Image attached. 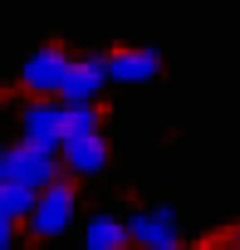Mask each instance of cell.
<instances>
[{
    "label": "cell",
    "instance_id": "obj_1",
    "mask_svg": "<svg viewBox=\"0 0 240 250\" xmlns=\"http://www.w3.org/2000/svg\"><path fill=\"white\" fill-rule=\"evenodd\" d=\"M0 182L30 187V191H49L59 182V162H54V152H40L30 143H15V147L0 152Z\"/></svg>",
    "mask_w": 240,
    "mask_h": 250
},
{
    "label": "cell",
    "instance_id": "obj_2",
    "mask_svg": "<svg viewBox=\"0 0 240 250\" xmlns=\"http://www.w3.org/2000/svg\"><path fill=\"white\" fill-rule=\"evenodd\" d=\"M69 69H74V59H69L59 44H44L40 54H30V59H25V69H20V88H25V93H35V103H44L49 93H64Z\"/></svg>",
    "mask_w": 240,
    "mask_h": 250
},
{
    "label": "cell",
    "instance_id": "obj_3",
    "mask_svg": "<svg viewBox=\"0 0 240 250\" xmlns=\"http://www.w3.org/2000/svg\"><path fill=\"white\" fill-rule=\"evenodd\" d=\"M64 118H69L64 103H30V108L20 113V143H30V147H40V152H54V147L64 152V138H69Z\"/></svg>",
    "mask_w": 240,
    "mask_h": 250
},
{
    "label": "cell",
    "instance_id": "obj_4",
    "mask_svg": "<svg viewBox=\"0 0 240 250\" xmlns=\"http://www.w3.org/2000/svg\"><path fill=\"white\" fill-rule=\"evenodd\" d=\"M74 182L69 177H59L49 191H40V206H35V216L25 221V230L35 235V240H49V235H59L69 221H74Z\"/></svg>",
    "mask_w": 240,
    "mask_h": 250
},
{
    "label": "cell",
    "instance_id": "obj_5",
    "mask_svg": "<svg viewBox=\"0 0 240 250\" xmlns=\"http://www.w3.org/2000/svg\"><path fill=\"white\" fill-rule=\"evenodd\" d=\"M108 79H113L108 54H79V59H74V69H69V83H64V93H59V98H64V108H88Z\"/></svg>",
    "mask_w": 240,
    "mask_h": 250
},
{
    "label": "cell",
    "instance_id": "obj_6",
    "mask_svg": "<svg viewBox=\"0 0 240 250\" xmlns=\"http://www.w3.org/2000/svg\"><path fill=\"white\" fill-rule=\"evenodd\" d=\"M128 230H133V245H142V250H181L177 216H172L167 206H157V211H138V216L128 221Z\"/></svg>",
    "mask_w": 240,
    "mask_h": 250
},
{
    "label": "cell",
    "instance_id": "obj_7",
    "mask_svg": "<svg viewBox=\"0 0 240 250\" xmlns=\"http://www.w3.org/2000/svg\"><path fill=\"white\" fill-rule=\"evenodd\" d=\"M108 64H113V79H118V83H147V79H157V74H162V54H157V49H147V44L113 49V54H108Z\"/></svg>",
    "mask_w": 240,
    "mask_h": 250
},
{
    "label": "cell",
    "instance_id": "obj_8",
    "mask_svg": "<svg viewBox=\"0 0 240 250\" xmlns=\"http://www.w3.org/2000/svg\"><path fill=\"white\" fill-rule=\"evenodd\" d=\"M64 167H69L74 177L103 172V167H108V138L98 133V138H74V143H64Z\"/></svg>",
    "mask_w": 240,
    "mask_h": 250
},
{
    "label": "cell",
    "instance_id": "obj_9",
    "mask_svg": "<svg viewBox=\"0 0 240 250\" xmlns=\"http://www.w3.org/2000/svg\"><path fill=\"white\" fill-rule=\"evenodd\" d=\"M83 240H88V250H128L133 245V230L118 216H93L88 230H83Z\"/></svg>",
    "mask_w": 240,
    "mask_h": 250
},
{
    "label": "cell",
    "instance_id": "obj_10",
    "mask_svg": "<svg viewBox=\"0 0 240 250\" xmlns=\"http://www.w3.org/2000/svg\"><path fill=\"white\" fill-rule=\"evenodd\" d=\"M35 206H40V191L0 182V221H5V226H25L35 216Z\"/></svg>",
    "mask_w": 240,
    "mask_h": 250
},
{
    "label": "cell",
    "instance_id": "obj_11",
    "mask_svg": "<svg viewBox=\"0 0 240 250\" xmlns=\"http://www.w3.org/2000/svg\"><path fill=\"white\" fill-rule=\"evenodd\" d=\"M64 128H69V138H64V143H74V138H98V133H103V113H98L93 103H88V108H69Z\"/></svg>",
    "mask_w": 240,
    "mask_h": 250
},
{
    "label": "cell",
    "instance_id": "obj_12",
    "mask_svg": "<svg viewBox=\"0 0 240 250\" xmlns=\"http://www.w3.org/2000/svg\"><path fill=\"white\" fill-rule=\"evenodd\" d=\"M15 240H20V226H5V221H0V250H15Z\"/></svg>",
    "mask_w": 240,
    "mask_h": 250
},
{
    "label": "cell",
    "instance_id": "obj_13",
    "mask_svg": "<svg viewBox=\"0 0 240 250\" xmlns=\"http://www.w3.org/2000/svg\"><path fill=\"white\" fill-rule=\"evenodd\" d=\"M230 250H240V226H235V230H230Z\"/></svg>",
    "mask_w": 240,
    "mask_h": 250
}]
</instances>
